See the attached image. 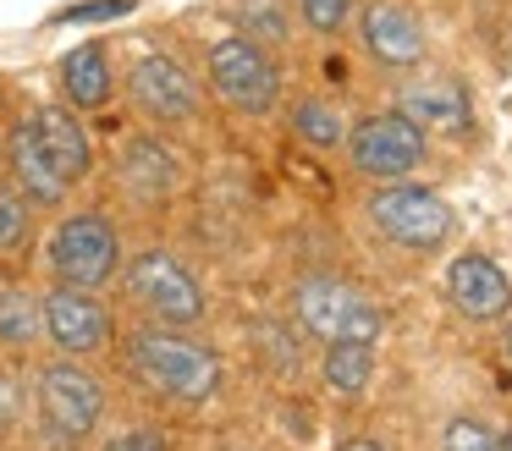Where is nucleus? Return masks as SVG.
Wrapping results in <instances>:
<instances>
[{"instance_id":"21","label":"nucleus","mask_w":512,"mask_h":451,"mask_svg":"<svg viewBox=\"0 0 512 451\" xmlns=\"http://www.w3.org/2000/svg\"><path fill=\"white\" fill-rule=\"evenodd\" d=\"M127 176H133L138 193H160V187H171V154L160 143H133L127 149Z\"/></svg>"},{"instance_id":"13","label":"nucleus","mask_w":512,"mask_h":451,"mask_svg":"<svg viewBox=\"0 0 512 451\" xmlns=\"http://www.w3.org/2000/svg\"><path fill=\"white\" fill-rule=\"evenodd\" d=\"M446 292H452V303L463 308L468 319H501L512 308V281L501 275V264L485 259V253H463V259H452V270H446Z\"/></svg>"},{"instance_id":"11","label":"nucleus","mask_w":512,"mask_h":451,"mask_svg":"<svg viewBox=\"0 0 512 451\" xmlns=\"http://www.w3.org/2000/svg\"><path fill=\"white\" fill-rule=\"evenodd\" d=\"M358 33H364V50L375 55L380 66H391V72H408V66L424 61V22L413 17L408 6H397V0L364 6Z\"/></svg>"},{"instance_id":"20","label":"nucleus","mask_w":512,"mask_h":451,"mask_svg":"<svg viewBox=\"0 0 512 451\" xmlns=\"http://www.w3.org/2000/svg\"><path fill=\"white\" fill-rule=\"evenodd\" d=\"M28 242H34V204L12 182H0V253L6 259H23Z\"/></svg>"},{"instance_id":"3","label":"nucleus","mask_w":512,"mask_h":451,"mask_svg":"<svg viewBox=\"0 0 512 451\" xmlns=\"http://www.w3.org/2000/svg\"><path fill=\"white\" fill-rule=\"evenodd\" d=\"M122 292L133 308H144L149 325H199L204 319V286L193 270L166 248H144L122 270Z\"/></svg>"},{"instance_id":"23","label":"nucleus","mask_w":512,"mask_h":451,"mask_svg":"<svg viewBox=\"0 0 512 451\" xmlns=\"http://www.w3.org/2000/svg\"><path fill=\"white\" fill-rule=\"evenodd\" d=\"M353 17V0H303V22L314 33H342Z\"/></svg>"},{"instance_id":"15","label":"nucleus","mask_w":512,"mask_h":451,"mask_svg":"<svg viewBox=\"0 0 512 451\" xmlns=\"http://www.w3.org/2000/svg\"><path fill=\"white\" fill-rule=\"evenodd\" d=\"M34 132L45 143V154L56 160V171L67 176V187H78L94 171V143L83 132V121L72 116V105H39L34 110Z\"/></svg>"},{"instance_id":"16","label":"nucleus","mask_w":512,"mask_h":451,"mask_svg":"<svg viewBox=\"0 0 512 451\" xmlns=\"http://www.w3.org/2000/svg\"><path fill=\"white\" fill-rule=\"evenodd\" d=\"M402 116L419 121L424 132L441 127V132H463L468 127V88L457 77H413L402 88Z\"/></svg>"},{"instance_id":"24","label":"nucleus","mask_w":512,"mask_h":451,"mask_svg":"<svg viewBox=\"0 0 512 451\" xmlns=\"http://www.w3.org/2000/svg\"><path fill=\"white\" fill-rule=\"evenodd\" d=\"M23 424V380L0 363V435H12Z\"/></svg>"},{"instance_id":"29","label":"nucleus","mask_w":512,"mask_h":451,"mask_svg":"<svg viewBox=\"0 0 512 451\" xmlns=\"http://www.w3.org/2000/svg\"><path fill=\"white\" fill-rule=\"evenodd\" d=\"M501 451H512V435H501Z\"/></svg>"},{"instance_id":"26","label":"nucleus","mask_w":512,"mask_h":451,"mask_svg":"<svg viewBox=\"0 0 512 451\" xmlns=\"http://www.w3.org/2000/svg\"><path fill=\"white\" fill-rule=\"evenodd\" d=\"M100 451H171V446L155 424H133V429H122V435H111Z\"/></svg>"},{"instance_id":"12","label":"nucleus","mask_w":512,"mask_h":451,"mask_svg":"<svg viewBox=\"0 0 512 451\" xmlns=\"http://www.w3.org/2000/svg\"><path fill=\"white\" fill-rule=\"evenodd\" d=\"M6 165H12V187L28 198V204L56 209L61 198L72 193V187H67V176L56 171V160H50V154H45V143H39L34 116H23V121L12 127V138H6Z\"/></svg>"},{"instance_id":"22","label":"nucleus","mask_w":512,"mask_h":451,"mask_svg":"<svg viewBox=\"0 0 512 451\" xmlns=\"http://www.w3.org/2000/svg\"><path fill=\"white\" fill-rule=\"evenodd\" d=\"M441 446L446 451H501V435L490 424H479V418H452Z\"/></svg>"},{"instance_id":"30","label":"nucleus","mask_w":512,"mask_h":451,"mask_svg":"<svg viewBox=\"0 0 512 451\" xmlns=\"http://www.w3.org/2000/svg\"><path fill=\"white\" fill-rule=\"evenodd\" d=\"M507 358H512V336H507Z\"/></svg>"},{"instance_id":"18","label":"nucleus","mask_w":512,"mask_h":451,"mask_svg":"<svg viewBox=\"0 0 512 451\" xmlns=\"http://www.w3.org/2000/svg\"><path fill=\"white\" fill-rule=\"evenodd\" d=\"M375 380V347L369 341H331L325 347V385L336 396H358Z\"/></svg>"},{"instance_id":"8","label":"nucleus","mask_w":512,"mask_h":451,"mask_svg":"<svg viewBox=\"0 0 512 451\" xmlns=\"http://www.w3.org/2000/svg\"><path fill=\"white\" fill-rule=\"evenodd\" d=\"M39 308H45V341L61 358H94V352H105L116 336V314L89 292V286L56 281L50 292H39Z\"/></svg>"},{"instance_id":"9","label":"nucleus","mask_w":512,"mask_h":451,"mask_svg":"<svg viewBox=\"0 0 512 451\" xmlns=\"http://www.w3.org/2000/svg\"><path fill=\"white\" fill-rule=\"evenodd\" d=\"M424 127L419 121H408L402 110H391V116H364L353 132H347V154H353V165L364 176H375V182H402V176H413L424 165Z\"/></svg>"},{"instance_id":"6","label":"nucleus","mask_w":512,"mask_h":451,"mask_svg":"<svg viewBox=\"0 0 512 451\" xmlns=\"http://www.w3.org/2000/svg\"><path fill=\"white\" fill-rule=\"evenodd\" d=\"M369 220H375L380 237H391L397 248H413V253H430L452 237V209H446L441 193L419 182H380L369 193Z\"/></svg>"},{"instance_id":"28","label":"nucleus","mask_w":512,"mask_h":451,"mask_svg":"<svg viewBox=\"0 0 512 451\" xmlns=\"http://www.w3.org/2000/svg\"><path fill=\"white\" fill-rule=\"evenodd\" d=\"M336 451H386V446H375V440H342Z\"/></svg>"},{"instance_id":"17","label":"nucleus","mask_w":512,"mask_h":451,"mask_svg":"<svg viewBox=\"0 0 512 451\" xmlns=\"http://www.w3.org/2000/svg\"><path fill=\"white\" fill-rule=\"evenodd\" d=\"M45 341V308H39V292L23 281L0 286V352H28Z\"/></svg>"},{"instance_id":"10","label":"nucleus","mask_w":512,"mask_h":451,"mask_svg":"<svg viewBox=\"0 0 512 451\" xmlns=\"http://www.w3.org/2000/svg\"><path fill=\"white\" fill-rule=\"evenodd\" d=\"M127 94H133V105L144 110L149 121H160V127H182V121L199 116V83L182 72V61H171V55H160V50H149L133 61Z\"/></svg>"},{"instance_id":"14","label":"nucleus","mask_w":512,"mask_h":451,"mask_svg":"<svg viewBox=\"0 0 512 451\" xmlns=\"http://www.w3.org/2000/svg\"><path fill=\"white\" fill-rule=\"evenodd\" d=\"M56 77H61V94H67V105H72V110H105V105H111V94H116L111 50H105L100 39L72 44V50L61 55Z\"/></svg>"},{"instance_id":"4","label":"nucleus","mask_w":512,"mask_h":451,"mask_svg":"<svg viewBox=\"0 0 512 451\" xmlns=\"http://www.w3.org/2000/svg\"><path fill=\"white\" fill-rule=\"evenodd\" d=\"M292 308H298V325L309 330L314 341H325V347H331V341H369V347H375L380 330H386V314H380L358 286L336 281V275H309V281H298Z\"/></svg>"},{"instance_id":"19","label":"nucleus","mask_w":512,"mask_h":451,"mask_svg":"<svg viewBox=\"0 0 512 451\" xmlns=\"http://www.w3.org/2000/svg\"><path fill=\"white\" fill-rule=\"evenodd\" d=\"M292 132H298L303 143H314V149L347 143V121L331 99H298V105H292Z\"/></svg>"},{"instance_id":"5","label":"nucleus","mask_w":512,"mask_h":451,"mask_svg":"<svg viewBox=\"0 0 512 451\" xmlns=\"http://www.w3.org/2000/svg\"><path fill=\"white\" fill-rule=\"evenodd\" d=\"M50 275L67 286H105L116 270H122V231L111 226L105 215L83 209V215H67L56 231H50Z\"/></svg>"},{"instance_id":"25","label":"nucleus","mask_w":512,"mask_h":451,"mask_svg":"<svg viewBox=\"0 0 512 451\" xmlns=\"http://www.w3.org/2000/svg\"><path fill=\"white\" fill-rule=\"evenodd\" d=\"M133 11V0H83V6L56 11V22H116Z\"/></svg>"},{"instance_id":"27","label":"nucleus","mask_w":512,"mask_h":451,"mask_svg":"<svg viewBox=\"0 0 512 451\" xmlns=\"http://www.w3.org/2000/svg\"><path fill=\"white\" fill-rule=\"evenodd\" d=\"M259 28L254 33H265V39H287V28H281V11H270V6H259Z\"/></svg>"},{"instance_id":"2","label":"nucleus","mask_w":512,"mask_h":451,"mask_svg":"<svg viewBox=\"0 0 512 451\" xmlns=\"http://www.w3.org/2000/svg\"><path fill=\"white\" fill-rule=\"evenodd\" d=\"M34 413L45 424V440L56 446H83L105 418V385L83 358H50L34 374Z\"/></svg>"},{"instance_id":"7","label":"nucleus","mask_w":512,"mask_h":451,"mask_svg":"<svg viewBox=\"0 0 512 451\" xmlns=\"http://www.w3.org/2000/svg\"><path fill=\"white\" fill-rule=\"evenodd\" d=\"M210 88L243 116H265L281 94V72L259 39L232 33V39L210 44Z\"/></svg>"},{"instance_id":"1","label":"nucleus","mask_w":512,"mask_h":451,"mask_svg":"<svg viewBox=\"0 0 512 451\" xmlns=\"http://www.w3.org/2000/svg\"><path fill=\"white\" fill-rule=\"evenodd\" d=\"M127 369L171 402H210L221 391V358L171 325H138L127 336Z\"/></svg>"}]
</instances>
